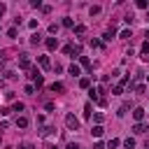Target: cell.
<instances>
[{
  "label": "cell",
  "instance_id": "6da1fadb",
  "mask_svg": "<svg viewBox=\"0 0 149 149\" xmlns=\"http://www.w3.org/2000/svg\"><path fill=\"white\" fill-rule=\"evenodd\" d=\"M65 126H68L70 130H79V119H77L74 114H68V116H65Z\"/></svg>",
  "mask_w": 149,
  "mask_h": 149
},
{
  "label": "cell",
  "instance_id": "7a4b0ae2",
  "mask_svg": "<svg viewBox=\"0 0 149 149\" xmlns=\"http://www.w3.org/2000/svg\"><path fill=\"white\" fill-rule=\"evenodd\" d=\"M19 68H21V70H30V58H28V54H21V58H19Z\"/></svg>",
  "mask_w": 149,
  "mask_h": 149
},
{
  "label": "cell",
  "instance_id": "3957f363",
  "mask_svg": "<svg viewBox=\"0 0 149 149\" xmlns=\"http://www.w3.org/2000/svg\"><path fill=\"white\" fill-rule=\"evenodd\" d=\"M49 88H51V93H63V91H65V84H63V81H54Z\"/></svg>",
  "mask_w": 149,
  "mask_h": 149
},
{
  "label": "cell",
  "instance_id": "277c9868",
  "mask_svg": "<svg viewBox=\"0 0 149 149\" xmlns=\"http://www.w3.org/2000/svg\"><path fill=\"white\" fill-rule=\"evenodd\" d=\"M147 130H149V128H147V126H144V123H142V121H140V123H135V126H133V133H137V135H142V133H147Z\"/></svg>",
  "mask_w": 149,
  "mask_h": 149
},
{
  "label": "cell",
  "instance_id": "5b68a950",
  "mask_svg": "<svg viewBox=\"0 0 149 149\" xmlns=\"http://www.w3.org/2000/svg\"><path fill=\"white\" fill-rule=\"evenodd\" d=\"M56 47H58V40H56V37H47V49H49V51H54Z\"/></svg>",
  "mask_w": 149,
  "mask_h": 149
},
{
  "label": "cell",
  "instance_id": "8992f818",
  "mask_svg": "<svg viewBox=\"0 0 149 149\" xmlns=\"http://www.w3.org/2000/svg\"><path fill=\"white\" fill-rule=\"evenodd\" d=\"M133 116H135V121H137V123H140V121H142V119H144V109H142V107H137V109H135V112H133Z\"/></svg>",
  "mask_w": 149,
  "mask_h": 149
},
{
  "label": "cell",
  "instance_id": "52a82bcc",
  "mask_svg": "<svg viewBox=\"0 0 149 149\" xmlns=\"http://www.w3.org/2000/svg\"><path fill=\"white\" fill-rule=\"evenodd\" d=\"M28 126V119L26 116H16V128H26Z\"/></svg>",
  "mask_w": 149,
  "mask_h": 149
},
{
  "label": "cell",
  "instance_id": "ba28073f",
  "mask_svg": "<svg viewBox=\"0 0 149 149\" xmlns=\"http://www.w3.org/2000/svg\"><path fill=\"white\" fill-rule=\"evenodd\" d=\"M140 51H142V58H144V61H149V42H144Z\"/></svg>",
  "mask_w": 149,
  "mask_h": 149
},
{
  "label": "cell",
  "instance_id": "9c48e42d",
  "mask_svg": "<svg viewBox=\"0 0 149 149\" xmlns=\"http://www.w3.org/2000/svg\"><path fill=\"white\" fill-rule=\"evenodd\" d=\"M114 35H116V28H114V26H112V28H109V30H107V33H105V42H109V40H112V37H114Z\"/></svg>",
  "mask_w": 149,
  "mask_h": 149
},
{
  "label": "cell",
  "instance_id": "30bf717a",
  "mask_svg": "<svg viewBox=\"0 0 149 149\" xmlns=\"http://www.w3.org/2000/svg\"><path fill=\"white\" fill-rule=\"evenodd\" d=\"M68 72H70L72 77H77V74H79V65H74V63H72V65L68 68Z\"/></svg>",
  "mask_w": 149,
  "mask_h": 149
},
{
  "label": "cell",
  "instance_id": "8fae6325",
  "mask_svg": "<svg viewBox=\"0 0 149 149\" xmlns=\"http://www.w3.org/2000/svg\"><path fill=\"white\" fill-rule=\"evenodd\" d=\"M123 147H126V149H135V140H133V137L123 140Z\"/></svg>",
  "mask_w": 149,
  "mask_h": 149
},
{
  "label": "cell",
  "instance_id": "7c38bea8",
  "mask_svg": "<svg viewBox=\"0 0 149 149\" xmlns=\"http://www.w3.org/2000/svg\"><path fill=\"white\" fill-rule=\"evenodd\" d=\"M37 63H40L42 68H49V58H47V56H40V58H37Z\"/></svg>",
  "mask_w": 149,
  "mask_h": 149
},
{
  "label": "cell",
  "instance_id": "4fadbf2b",
  "mask_svg": "<svg viewBox=\"0 0 149 149\" xmlns=\"http://www.w3.org/2000/svg\"><path fill=\"white\" fill-rule=\"evenodd\" d=\"M91 133H93L95 137H100V135H102V126H93V128H91Z\"/></svg>",
  "mask_w": 149,
  "mask_h": 149
},
{
  "label": "cell",
  "instance_id": "5bb4252c",
  "mask_svg": "<svg viewBox=\"0 0 149 149\" xmlns=\"http://www.w3.org/2000/svg\"><path fill=\"white\" fill-rule=\"evenodd\" d=\"M119 37H121V40H130V37H133V33H130V30H121V35H119Z\"/></svg>",
  "mask_w": 149,
  "mask_h": 149
},
{
  "label": "cell",
  "instance_id": "9a60e30c",
  "mask_svg": "<svg viewBox=\"0 0 149 149\" xmlns=\"http://www.w3.org/2000/svg\"><path fill=\"white\" fill-rule=\"evenodd\" d=\"M42 42V37H40V33H35L33 37H30V44H40Z\"/></svg>",
  "mask_w": 149,
  "mask_h": 149
},
{
  "label": "cell",
  "instance_id": "2e32d148",
  "mask_svg": "<svg viewBox=\"0 0 149 149\" xmlns=\"http://www.w3.org/2000/svg\"><path fill=\"white\" fill-rule=\"evenodd\" d=\"M79 63H81V65H84V68H91V61H88V58H86V56H79Z\"/></svg>",
  "mask_w": 149,
  "mask_h": 149
},
{
  "label": "cell",
  "instance_id": "e0dca14e",
  "mask_svg": "<svg viewBox=\"0 0 149 149\" xmlns=\"http://www.w3.org/2000/svg\"><path fill=\"white\" fill-rule=\"evenodd\" d=\"M28 77H33V79L40 77V70H37V68H30V70H28Z\"/></svg>",
  "mask_w": 149,
  "mask_h": 149
},
{
  "label": "cell",
  "instance_id": "ac0fdd59",
  "mask_svg": "<svg viewBox=\"0 0 149 149\" xmlns=\"http://www.w3.org/2000/svg\"><path fill=\"white\" fill-rule=\"evenodd\" d=\"M33 81H35V86H37V88H40V86H44V77H42V74H40V77H35Z\"/></svg>",
  "mask_w": 149,
  "mask_h": 149
},
{
  "label": "cell",
  "instance_id": "d6986e66",
  "mask_svg": "<svg viewBox=\"0 0 149 149\" xmlns=\"http://www.w3.org/2000/svg\"><path fill=\"white\" fill-rule=\"evenodd\" d=\"M88 84H91V79H88V77H84V79H79V86H81V88H88Z\"/></svg>",
  "mask_w": 149,
  "mask_h": 149
},
{
  "label": "cell",
  "instance_id": "ffe728a7",
  "mask_svg": "<svg viewBox=\"0 0 149 149\" xmlns=\"http://www.w3.org/2000/svg\"><path fill=\"white\" fill-rule=\"evenodd\" d=\"M119 144H121V142H119V140H116V137H112V140H109V142H107V147H109V149H114V147H119Z\"/></svg>",
  "mask_w": 149,
  "mask_h": 149
},
{
  "label": "cell",
  "instance_id": "44dd1931",
  "mask_svg": "<svg viewBox=\"0 0 149 149\" xmlns=\"http://www.w3.org/2000/svg\"><path fill=\"white\" fill-rule=\"evenodd\" d=\"M135 5H137V7H140V9H147V7H149V2H147V0H137V2H135Z\"/></svg>",
  "mask_w": 149,
  "mask_h": 149
},
{
  "label": "cell",
  "instance_id": "7402d4cb",
  "mask_svg": "<svg viewBox=\"0 0 149 149\" xmlns=\"http://www.w3.org/2000/svg\"><path fill=\"white\" fill-rule=\"evenodd\" d=\"M74 33H77V35H84V33H86V26H74Z\"/></svg>",
  "mask_w": 149,
  "mask_h": 149
},
{
  "label": "cell",
  "instance_id": "603a6c76",
  "mask_svg": "<svg viewBox=\"0 0 149 149\" xmlns=\"http://www.w3.org/2000/svg\"><path fill=\"white\" fill-rule=\"evenodd\" d=\"M121 91H123V84H116V86H114V88H112V93H114V95H119V93H121Z\"/></svg>",
  "mask_w": 149,
  "mask_h": 149
},
{
  "label": "cell",
  "instance_id": "cb8c5ba5",
  "mask_svg": "<svg viewBox=\"0 0 149 149\" xmlns=\"http://www.w3.org/2000/svg\"><path fill=\"white\" fill-rule=\"evenodd\" d=\"M40 133H42V135H44V137H47V135H51V133H54V128H51V126H47V128H42V130H40Z\"/></svg>",
  "mask_w": 149,
  "mask_h": 149
},
{
  "label": "cell",
  "instance_id": "d4e9b609",
  "mask_svg": "<svg viewBox=\"0 0 149 149\" xmlns=\"http://www.w3.org/2000/svg\"><path fill=\"white\" fill-rule=\"evenodd\" d=\"M63 26H65V28H72V19L65 16V19H63Z\"/></svg>",
  "mask_w": 149,
  "mask_h": 149
},
{
  "label": "cell",
  "instance_id": "484cf974",
  "mask_svg": "<svg viewBox=\"0 0 149 149\" xmlns=\"http://www.w3.org/2000/svg\"><path fill=\"white\" fill-rule=\"evenodd\" d=\"M84 116H91V102L84 105Z\"/></svg>",
  "mask_w": 149,
  "mask_h": 149
},
{
  "label": "cell",
  "instance_id": "4316f807",
  "mask_svg": "<svg viewBox=\"0 0 149 149\" xmlns=\"http://www.w3.org/2000/svg\"><path fill=\"white\" fill-rule=\"evenodd\" d=\"M93 119H95V123H98V126H100V123H102V119H105V116H102V114H100V112H95V116H93Z\"/></svg>",
  "mask_w": 149,
  "mask_h": 149
},
{
  "label": "cell",
  "instance_id": "83f0119b",
  "mask_svg": "<svg viewBox=\"0 0 149 149\" xmlns=\"http://www.w3.org/2000/svg\"><path fill=\"white\" fill-rule=\"evenodd\" d=\"M14 112H23V102H14Z\"/></svg>",
  "mask_w": 149,
  "mask_h": 149
},
{
  "label": "cell",
  "instance_id": "f1b7e54d",
  "mask_svg": "<svg viewBox=\"0 0 149 149\" xmlns=\"http://www.w3.org/2000/svg\"><path fill=\"white\" fill-rule=\"evenodd\" d=\"M7 37H16V28H9L7 30Z\"/></svg>",
  "mask_w": 149,
  "mask_h": 149
},
{
  "label": "cell",
  "instance_id": "f546056e",
  "mask_svg": "<svg viewBox=\"0 0 149 149\" xmlns=\"http://www.w3.org/2000/svg\"><path fill=\"white\" fill-rule=\"evenodd\" d=\"M63 54H72V44H65L63 47Z\"/></svg>",
  "mask_w": 149,
  "mask_h": 149
},
{
  "label": "cell",
  "instance_id": "4dcf8cb0",
  "mask_svg": "<svg viewBox=\"0 0 149 149\" xmlns=\"http://www.w3.org/2000/svg\"><path fill=\"white\" fill-rule=\"evenodd\" d=\"M23 91H26V93H28V95H33V93H35V86H26V88H23Z\"/></svg>",
  "mask_w": 149,
  "mask_h": 149
},
{
  "label": "cell",
  "instance_id": "1f68e13d",
  "mask_svg": "<svg viewBox=\"0 0 149 149\" xmlns=\"http://www.w3.org/2000/svg\"><path fill=\"white\" fill-rule=\"evenodd\" d=\"M93 149H105V144H102V142H95V144H93Z\"/></svg>",
  "mask_w": 149,
  "mask_h": 149
},
{
  "label": "cell",
  "instance_id": "d6a6232c",
  "mask_svg": "<svg viewBox=\"0 0 149 149\" xmlns=\"http://www.w3.org/2000/svg\"><path fill=\"white\" fill-rule=\"evenodd\" d=\"M19 149H33V144H28V142H23V144H21Z\"/></svg>",
  "mask_w": 149,
  "mask_h": 149
},
{
  "label": "cell",
  "instance_id": "836d02e7",
  "mask_svg": "<svg viewBox=\"0 0 149 149\" xmlns=\"http://www.w3.org/2000/svg\"><path fill=\"white\" fill-rule=\"evenodd\" d=\"M2 14H5V5H0V19H2Z\"/></svg>",
  "mask_w": 149,
  "mask_h": 149
},
{
  "label": "cell",
  "instance_id": "e575fe53",
  "mask_svg": "<svg viewBox=\"0 0 149 149\" xmlns=\"http://www.w3.org/2000/svg\"><path fill=\"white\" fill-rule=\"evenodd\" d=\"M68 149H79V147L77 144H68Z\"/></svg>",
  "mask_w": 149,
  "mask_h": 149
},
{
  "label": "cell",
  "instance_id": "d590c367",
  "mask_svg": "<svg viewBox=\"0 0 149 149\" xmlns=\"http://www.w3.org/2000/svg\"><path fill=\"white\" fill-rule=\"evenodd\" d=\"M0 72H5V63L2 61H0Z\"/></svg>",
  "mask_w": 149,
  "mask_h": 149
},
{
  "label": "cell",
  "instance_id": "8d00e7d4",
  "mask_svg": "<svg viewBox=\"0 0 149 149\" xmlns=\"http://www.w3.org/2000/svg\"><path fill=\"white\" fill-rule=\"evenodd\" d=\"M147 21H149V9H147Z\"/></svg>",
  "mask_w": 149,
  "mask_h": 149
},
{
  "label": "cell",
  "instance_id": "74e56055",
  "mask_svg": "<svg viewBox=\"0 0 149 149\" xmlns=\"http://www.w3.org/2000/svg\"><path fill=\"white\" fill-rule=\"evenodd\" d=\"M144 37H149V30H147V35H144Z\"/></svg>",
  "mask_w": 149,
  "mask_h": 149
}]
</instances>
